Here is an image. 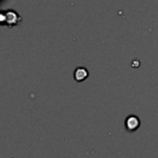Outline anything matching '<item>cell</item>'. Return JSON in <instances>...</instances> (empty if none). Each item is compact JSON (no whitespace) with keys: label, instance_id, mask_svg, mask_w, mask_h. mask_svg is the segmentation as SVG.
<instances>
[{"label":"cell","instance_id":"7a4b0ae2","mask_svg":"<svg viewBox=\"0 0 158 158\" xmlns=\"http://www.w3.org/2000/svg\"><path fill=\"white\" fill-rule=\"evenodd\" d=\"M141 126L140 118L135 115H130L125 119V127L129 131H135Z\"/></svg>","mask_w":158,"mask_h":158},{"label":"cell","instance_id":"3957f363","mask_svg":"<svg viewBox=\"0 0 158 158\" xmlns=\"http://www.w3.org/2000/svg\"><path fill=\"white\" fill-rule=\"evenodd\" d=\"M89 77V70L81 66L77 67L73 72V78L77 82H81Z\"/></svg>","mask_w":158,"mask_h":158},{"label":"cell","instance_id":"6da1fadb","mask_svg":"<svg viewBox=\"0 0 158 158\" xmlns=\"http://www.w3.org/2000/svg\"><path fill=\"white\" fill-rule=\"evenodd\" d=\"M22 21L21 16L14 9H6L0 11V25L12 28L18 26Z\"/></svg>","mask_w":158,"mask_h":158}]
</instances>
